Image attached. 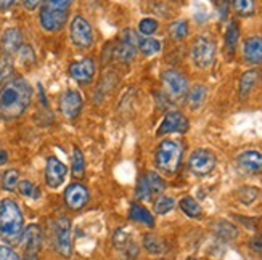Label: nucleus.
Masks as SVG:
<instances>
[{
  "label": "nucleus",
  "mask_w": 262,
  "mask_h": 260,
  "mask_svg": "<svg viewBox=\"0 0 262 260\" xmlns=\"http://www.w3.org/2000/svg\"><path fill=\"white\" fill-rule=\"evenodd\" d=\"M23 233V214L16 201L4 199L0 202V236L7 241H15Z\"/></svg>",
  "instance_id": "2"
},
{
  "label": "nucleus",
  "mask_w": 262,
  "mask_h": 260,
  "mask_svg": "<svg viewBox=\"0 0 262 260\" xmlns=\"http://www.w3.org/2000/svg\"><path fill=\"white\" fill-rule=\"evenodd\" d=\"M139 39L140 37L132 29L124 31L121 42L116 45V56L121 61H130L134 58L139 49Z\"/></svg>",
  "instance_id": "11"
},
{
  "label": "nucleus",
  "mask_w": 262,
  "mask_h": 260,
  "mask_svg": "<svg viewBox=\"0 0 262 260\" xmlns=\"http://www.w3.org/2000/svg\"><path fill=\"white\" fill-rule=\"evenodd\" d=\"M32 88L23 77L7 81L0 88V117L5 121L18 119L31 103Z\"/></svg>",
  "instance_id": "1"
},
{
  "label": "nucleus",
  "mask_w": 262,
  "mask_h": 260,
  "mask_svg": "<svg viewBox=\"0 0 262 260\" xmlns=\"http://www.w3.org/2000/svg\"><path fill=\"white\" fill-rule=\"evenodd\" d=\"M60 108L64 117L76 119L82 109V97L76 90H66L60 98Z\"/></svg>",
  "instance_id": "14"
},
{
  "label": "nucleus",
  "mask_w": 262,
  "mask_h": 260,
  "mask_svg": "<svg viewBox=\"0 0 262 260\" xmlns=\"http://www.w3.org/2000/svg\"><path fill=\"white\" fill-rule=\"evenodd\" d=\"M70 74L73 76L74 81H77L79 84H89L95 76V63L90 58H84L74 61L70 66Z\"/></svg>",
  "instance_id": "16"
},
{
  "label": "nucleus",
  "mask_w": 262,
  "mask_h": 260,
  "mask_svg": "<svg viewBox=\"0 0 262 260\" xmlns=\"http://www.w3.org/2000/svg\"><path fill=\"white\" fill-rule=\"evenodd\" d=\"M259 196V190L257 188H251V186H245L238 191V198H240L242 202L245 204H251V202Z\"/></svg>",
  "instance_id": "40"
},
{
  "label": "nucleus",
  "mask_w": 262,
  "mask_h": 260,
  "mask_svg": "<svg viewBox=\"0 0 262 260\" xmlns=\"http://www.w3.org/2000/svg\"><path fill=\"white\" fill-rule=\"evenodd\" d=\"M23 45V32L18 28H10L4 32L2 40H0V52L2 55L11 56L18 52Z\"/></svg>",
  "instance_id": "17"
},
{
  "label": "nucleus",
  "mask_w": 262,
  "mask_h": 260,
  "mask_svg": "<svg viewBox=\"0 0 262 260\" xmlns=\"http://www.w3.org/2000/svg\"><path fill=\"white\" fill-rule=\"evenodd\" d=\"M21 247L26 254L37 255L42 247V231L37 225H29V227L21 233Z\"/></svg>",
  "instance_id": "15"
},
{
  "label": "nucleus",
  "mask_w": 262,
  "mask_h": 260,
  "mask_svg": "<svg viewBox=\"0 0 262 260\" xmlns=\"http://www.w3.org/2000/svg\"><path fill=\"white\" fill-rule=\"evenodd\" d=\"M174 206H176V201L172 198L161 195V196H158V199L155 201V212L159 214V216H164V214L172 210Z\"/></svg>",
  "instance_id": "31"
},
{
  "label": "nucleus",
  "mask_w": 262,
  "mask_h": 260,
  "mask_svg": "<svg viewBox=\"0 0 262 260\" xmlns=\"http://www.w3.org/2000/svg\"><path fill=\"white\" fill-rule=\"evenodd\" d=\"M161 81L167 90V93L170 97H176V98H180L184 97L187 92H188V81L187 77L176 71V69H167L161 74Z\"/></svg>",
  "instance_id": "9"
},
{
  "label": "nucleus",
  "mask_w": 262,
  "mask_h": 260,
  "mask_svg": "<svg viewBox=\"0 0 262 260\" xmlns=\"http://www.w3.org/2000/svg\"><path fill=\"white\" fill-rule=\"evenodd\" d=\"M257 79H259V73L256 69H249L243 73V76L240 77V84H238V95H240V100L248 98V95L251 93V90L257 84Z\"/></svg>",
  "instance_id": "20"
},
{
  "label": "nucleus",
  "mask_w": 262,
  "mask_h": 260,
  "mask_svg": "<svg viewBox=\"0 0 262 260\" xmlns=\"http://www.w3.org/2000/svg\"><path fill=\"white\" fill-rule=\"evenodd\" d=\"M0 260H19V257L11 247L0 244Z\"/></svg>",
  "instance_id": "41"
},
{
  "label": "nucleus",
  "mask_w": 262,
  "mask_h": 260,
  "mask_svg": "<svg viewBox=\"0 0 262 260\" xmlns=\"http://www.w3.org/2000/svg\"><path fill=\"white\" fill-rule=\"evenodd\" d=\"M23 260H37V255H32V254H26V257Z\"/></svg>",
  "instance_id": "46"
},
{
  "label": "nucleus",
  "mask_w": 262,
  "mask_h": 260,
  "mask_svg": "<svg viewBox=\"0 0 262 260\" xmlns=\"http://www.w3.org/2000/svg\"><path fill=\"white\" fill-rule=\"evenodd\" d=\"M7 162V151L0 150V164H5Z\"/></svg>",
  "instance_id": "45"
},
{
  "label": "nucleus",
  "mask_w": 262,
  "mask_h": 260,
  "mask_svg": "<svg viewBox=\"0 0 262 260\" xmlns=\"http://www.w3.org/2000/svg\"><path fill=\"white\" fill-rule=\"evenodd\" d=\"M11 74H13V61H11V56L2 55V58H0V84L7 82Z\"/></svg>",
  "instance_id": "36"
},
{
  "label": "nucleus",
  "mask_w": 262,
  "mask_h": 260,
  "mask_svg": "<svg viewBox=\"0 0 262 260\" xmlns=\"http://www.w3.org/2000/svg\"><path fill=\"white\" fill-rule=\"evenodd\" d=\"M71 4L73 0H45L39 16L40 26L47 32H56L64 28Z\"/></svg>",
  "instance_id": "3"
},
{
  "label": "nucleus",
  "mask_w": 262,
  "mask_h": 260,
  "mask_svg": "<svg viewBox=\"0 0 262 260\" xmlns=\"http://www.w3.org/2000/svg\"><path fill=\"white\" fill-rule=\"evenodd\" d=\"M155 161L159 171H163L167 175H174L182 162V145L174 140L161 141L156 148Z\"/></svg>",
  "instance_id": "4"
},
{
  "label": "nucleus",
  "mask_w": 262,
  "mask_h": 260,
  "mask_svg": "<svg viewBox=\"0 0 262 260\" xmlns=\"http://www.w3.org/2000/svg\"><path fill=\"white\" fill-rule=\"evenodd\" d=\"M139 50L145 56H151V55H156L159 50H161V43H159V40H156L153 37L139 39Z\"/></svg>",
  "instance_id": "28"
},
{
  "label": "nucleus",
  "mask_w": 262,
  "mask_h": 260,
  "mask_svg": "<svg viewBox=\"0 0 262 260\" xmlns=\"http://www.w3.org/2000/svg\"><path fill=\"white\" fill-rule=\"evenodd\" d=\"M113 244H115L116 249H129V247L134 244L130 240V233L127 228H118L113 234Z\"/></svg>",
  "instance_id": "27"
},
{
  "label": "nucleus",
  "mask_w": 262,
  "mask_h": 260,
  "mask_svg": "<svg viewBox=\"0 0 262 260\" xmlns=\"http://www.w3.org/2000/svg\"><path fill=\"white\" fill-rule=\"evenodd\" d=\"M139 31L143 34V36L150 37L151 34H155L158 31V21L153 18H145L139 22Z\"/></svg>",
  "instance_id": "39"
},
{
  "label": "nucleus",
  "mask_w": 262,
  "mask_h": 260,
  "mask_svg": "<svg viewBox=\"0 0 262 260\" xmlns=\"http://www.w3.org/2000/svg\"><path fill=\"white\" fill-rule=\"evenodd\" d=\"M19 183V174L16 169H8L2 177V188L5 191H13Z\"/></svg>",
  "instance_id": "33"
},
{
  "label": "nucleus",
  "mask_w": 262,
  "mask_h": 260,
  "mask_svg": "<svg viewBox=\"0 0 262 260\" xmlns=\"http://www.w3.org/2000/svg\"><path fill=\"white\" fill-rule=\"evenodd\" d=\"M18 188H19V193L23 196L31 198V199H37L39 195H40L39 188L34 185L32 182H29V180H21V182L18 183Z\"/></svg>",
  "instance_id": "35"
},
{
  "label": "nucleus",
  "mask_w": 262,
  "mask_h": 260,
  "mask_svg": "<svg viewBox=\"0 0 262 260\" xmlns=\"http://www.w3.org/2000/svg\"><path fill=\"white\" fill-rule=\"evenodd\" d=\"M208 97V88L198 84V85H193L188 90V95H187V103L191 109H198L203 106V103L206 101Z\"/></svg>",
  "instance_id": "22"
},
{
  "label": "nucleus",
  "mask_w": 262,
  "mask_h": 260,
  "mask_svg": "<svg viewBox=\"0 0 262 260\" xmlns=\"http://www.w3.org/2000/svg\"><path fill=\"white\" fill-rule=\"evenodd\" d=\"M179 206H180L182 212H184L185 216H188L190 219H198V217H201V212H203L201 210V206L191 196L182 198Z\"/></svg>",
  "instance_id": "25"
},
{
  "label": "nucleus",
  "mask_w": 262,
  "mask_h": 260,
  "mask_svg": "<svg viewBox=\"0 0 262 260\" xmlns=\"http://www.w3.org/2000/svg\"><path fill=\"white\" fill-rule=\"evenodd\" d=\"M84 172H85V161H84L82 151L79 148H74V151H73V175L76 178H82Z\"/></svg>",
  "instance_id": "32"
},
{
  "label": "nucleus",
  "mask_w": 262,
  "mask_h": 260,
  "mask_svg": "<svg viewBox=\"0 0 262 260\" xmlns=\"http://www.w3.org/2000/svg\"><path fill=\"white\" fill-rule=\"evenodd\" d=\"M129 219L137 222V223H143V225H146V227H150V228L155 227V217L151 216V212L148 209H145L143 206L137 204V202H134V204L130 206Z\"/></svg>",
  "instance_id": "21"
},
{
  "label": "nucleus",
  "mask_w": 262,
  "mask_h": 260,
  "mask_svg": "<svg viewBox=\"0 0 262 260\" xmlns=\"http://www.w3.org/2000/svg\"><path fill=\"white\" fill-rule=\"evenodd\" d=\"M53 240L55 247L63 257L71 255V223L68 217H60L55 222V230H53Z\"/></svg>",
  "instance_id": "8"
},
{
  "label": "nucleus",
  "mask_w": 262,
  "mask_h": 260,
  "mask_svg": "<svg viewBox=\"0 0 262 260\" xmlns=\"http://www.w3.org/2000/svg\"><path fill=\"white\" fill-rule=\"evenodd\" d=\"M146 182H148V186H150V191H151V195H159V193H163L164 188H166V183H164V180L159 177L156 172H148L146 175Z\"/></svg>",
  "instance_id": "30"
},
{
  "label": "nucleus",
  "mask_w": 262,
  "mask_h": 260,
  "mask_svg": "<svg viewBox=\"0 0 262 260\" xmlns=\"http://www.w3.org/2000/svg\"><path fill=\"white\" fill-rule=\"evenodd\" d=\"M215 164H217V159L212 151L204 150V148H198L191 153L190 159H188V167L190 171L195 175H208L214 171Z\"/></svg>",
  "instance_id": "7"
},
{
  "label": "nucleus",
  "mask_w": 262,
  "mask_h": 260,
  "mask_svg": "<svg viewBox=\"0 0 262 260\" xmlns=\"http://www.w3.org/2000/svg\"><path fill=\"white\" fill-rule=\"evenodd\" d=\"M236 162L245 172H249V174L262 172V154L259 151H254V150L245 151L236 157Z\"/></svg>",
  "instance_id": "19"
},
{
  "label": "nucleus",
  "mask_w": 262,
  "mask_h": 260,
  "mask_svg": "<svg viewBox=\"0 0 262 260\" xmlns=\"http://www.w3.org/2000/svg\"><path fill=\"white\" fill-rule=\"evenodd\" d=\"M18 0H0V10H8L11 8Z\"/></svg>",
  "instance_id": "44"
},
{
  "label": "nucleus",
  "mask_w": 262,
  "mask_h": 260,
  "mask_svg": "<svg viewBox=\"0 0 262 260\" xmlns=\"http://www.w3.org/2000/svg\"><path fill=\"white\" fill-rule=\"evenodd\" d=\"M135 196H137V199H140V201H150V199L153 198V195H151V191H150V186H148V182H146V177H145V175L139 180V183H137Z\"/></svg>",
  "instance_id": "37"
},
{
  "label": "nucleus",
  "mask_w": 262,
  "mask_h": 260,
  "mask_svg": "<svg viewBox=\"0 0 262 260\" xmlns=\"http://www.w3.org/2000/svg\"><path fill=\"white\" fill-rule=\"evenodd\" d=\"M243 58L249 64L262 63V37L253 36L248 37L243 43Z\"/></svg>",
  "instance_id": "18"
},
{
  "label": "nucleus",
  "mask_w": 262,
  "mask_h": 260,
  "mask_svg": "<svg viewBox=\"0 0 262 260\" xmlns=\"http://www.w3.org/2000/svg\"><path fill=\"white\" fill-rule=\"evenodd\" d=\"M190 127L188 124V119L182 114L179 111H170L164 116L161 126L158 129V135L161 137V135H166V133H185Z\"/></svg>",
  "instance_id": "10"
},
{
  "label": "nucleus",
  "mask_w": 262,
  "mask_h": 260,
  "mask_svg": "<svg viewBox=\"0 0 262 260\" xmlns=\"http://www.w3.org/2000/svg\"><path fill=\"white\" fill-rule=\"evenodd\" d=\"M66 172V166L55 156H50L47 159V166H45V182L50 188H58L64 182Z\"/></svg>",
  "instance_id": "13"
},
{
  "label": "nucleus",
  "mask_w": 262,
  "mask_h": 260,
  "mask_svg": "<svg viewBox=\"0 0 262 260\" xmlns=\"http://www.w3.org/2000/svg\"><path fill=\"white\" fill-rule=\"evenodd\" d=\"M64 202L71 210H81L89 202V190L81 183H71L64 191Z\"/></svg>",
  "instance_id": "12"
},
{
  "label": "nucleus",
  "mask_w": 262,
  "mask_h": 260,
  "mask_svg": "<svg viewBox=\"0 0 262 260\" xmlns=\"http://www.w3.org/2000/svg\"><path fill=\"white\" fill-rule=\"evenodd\" d=\"M169 32H170V36H172L174 39H177V40L185 39L187 34H188V25H187V21H184V19L174 21L172 25L169 26Z\"/></svg>",
  "instance_id": "34"
},
{
  "label": "nucleus",
  "mask_w": 262,
  "mask_h": 260,
  "mask_svg": "<svg viewBox=\"0 0 262 260\" xmlns=\"http://www.w3.org/2000/svg\"><path fill=\"white\" fill-rule=\"evenodd\" d=\"M16 53H18V60L26 66L36 61V55H34V50L29 47V45H21Z\"/></svg>",
  "instance_id": "38"
},
{
  "label": "nucleus",
  "mask_w": 262,
  "mask_h": 260,
  "mask_svg": "<svg viewBox=\"0 0 262 260\" xmlns=\"http://www.w3.org/2000/svg\"><path fill=\"white\" fill-rule=\"evenodd\" d=\"M143 246L150 254H163L164 252V243L155 234H146L143 238Z\"/></svg>",
  "instance_id": "29"
},
{
  "label": "nucleus",
  "mask_w": 262,
  "mask_h": 260,
  "mask_svg": "<svg viewBox=\"0 0 262 260\" xmlns=\"http://www.w3.org/2000/svg\"><path fill=\"white\" fill-rule=\"evenodd\" d=\"M215 43L206 37L200 36L191 45V61L200 69H208L215 60Z\"/></svg>",
  "instance_id": "5"
},
{
  "label": "nucleus",
  "mask_w": 262,
  "mask_h": 260,
  "mask_svg": "<svg viewBox=\"0 0 262 260\" xmlns=\"http://www.w3.org/2000/svg\"><path fill=\"white\" fill-rule=\"evenodd\" d=\"M212 230L214 233L219 236V238L225 240V241H232L238 236V230L235 225H232L230 222L227 220H219L212 225Z\"/></svg>",
  "instance_id": "23"
},
{
  "label": "nucleus",
  "mask_w": 262,
  "mask_h": 260,
  "mask_svg": "<svg viewBox=\"0 0 262 260\" xmlns=\"http://www.w3.org/2000/svg\"><path fill=\"white\" fill-rule=\"evenodd\" d=\"M217 7H219V11H221V16L225 18L227 11H229V0H217Z\"/></svg>",
  "instance_id": "43"
},
{
  "label": "nucleus",
  "mask_w": 262,
  "mask_h": 260,
  "mask_svg": "<svg viewBox=\"0 0 262 260\" xmlns=\"http://www.w3.org/2000/svg\"><path fill=\"white\" fill-rule=\"evenodd\" d=\"M70 37H71V42L79 49H89L90 45L94 43L92 26H90V22L84 16L77 15L73 18L71 26H70Z\"/></svg>",
  "instance_id": "6"
},
{
  "label": "nucleus",
  "mask_w": 262,
  "mask_h": 260,
  "mask_svg": "<svg viewBox=\"0 0 262 260\" xmlns=\"http://www.w3.org/2000/svg\"><path fill=\"white\" fill-rule=\"evenodd\" d=\"M188 260H198V258H188Z\"/></svg>",
  "instance_id": "47"
},
{
  "label": "nucleus",
  "mask_w": 262,
  "mask_h": 260,
  "mask_svg": "<svg viewBox=\"0 0 262 260\" xmlns=\"http://www.w3.org/2000/svg\"><path fill=\"white\" fill-rule=\"evenodd\" d=\"M233 10L238 16L242 18H248L253 16L256 11V2L254 0H232Z\"/></svg>",
  "instance_id": "26"
},
{
  "label": "nucleus",
  "mask_w": 262,
  "mask_h": 260,
  "mask_svg": "<svg viewBox=\"0 0 262 260\" xmlns=\"http://www.w3.org/2000/svg\"><path fill=\"white\" fill-rule=\"evenodd\" d=\"M40 2L42 0H23V5H25V8L26 10H36L39 5H40Z\"/></svg>",
  "instance_id": "42"
},
{
  "label": "nucleus",
  "mask_w": 262,
  "mask_h": 260,
  "mask_svg": "<svg viewBox=\"0 0 262 260\" xmlns=\"http://www.w3.org/2000/svg\"><path fill=\"white\" fill-rule=\"evenodd\" d=\"M238 39H240V29H238L236 21H230L229 28L225 31V50L229 55L235 53V49L238 45Z\"/></svg>",
  "instance_id": "24"
}]
</instances>
